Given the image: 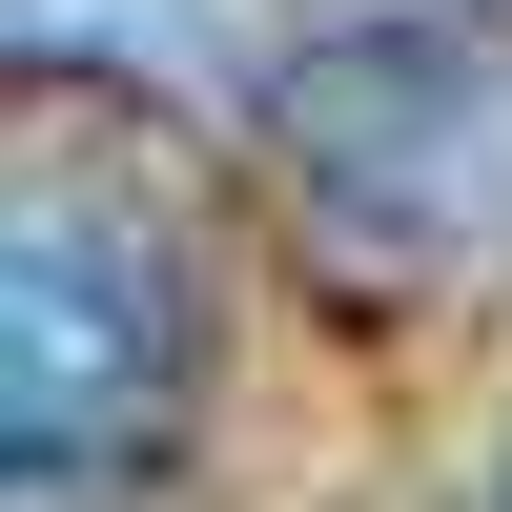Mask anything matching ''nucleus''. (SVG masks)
Instances as JSON below:
<instances>
[{
  "mask_svg": "<svg viewBox=\"0 0 512 512\" xmlns=\"http://www.w3.org/2000/svg\"><path fill=\"white\" fill-rule=\"evenodd\" d=\"M226 287L164 164L0 123V512H103L205 431Z\"/></svg>",
  "mask_w": 512,
  "mask_h": 512,
  "instance_id": "1",
  "label": "nucleus"
},
{
  "mask_svg": "<svg viewBox=\"0 0 512 512\" xmlns=\"http://www.w3.org/2000/svg\"><path fill=\"white\" fill-rule=\"evenodd\" d=\"M267 185L349 287L512 267V0H369L267 62Z\"/></svg>",
  "mask_w": 512,
  "mask_h": 512,
  "instance_id": "2",
  "label": "nucleus"
}]
</instances>
